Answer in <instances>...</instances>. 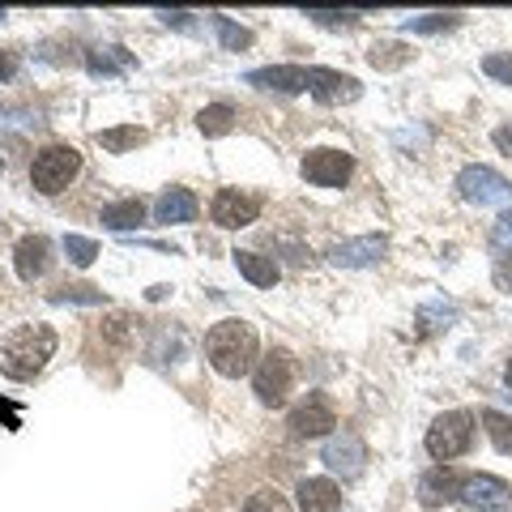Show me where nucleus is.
Returning a JSON list of instances; mask_svg holds the SVG:
<instances>
[{"instance_id":"4be33fe9","label":"nucleus","mask_w":512,"mask_h":512,"mask_svg":"<svg viewBox=\"0 0 512 512\" xmlns=\"http://www.w3.org/2000/svg\"><path fill=\"white\" fill-rule=\"evenodd\" d=\"M99 146L107 154H124V150H137V146H146V128H137V124H120V128H103L99 137Z\"/></svg>"},{"instance_id":"39448f33","label":"nucleus","mask_w":512,"mask_h":512,"mask_svg":"<svg viewBox=\"0 0 512 512\" xmlns=\"http://www.w3.org/2000/svg\"><path fill=\"white\" fill-rule=\"evenodd\" d=\"M252 389L261 397V406H286V397L295 389V359L286 350H269V355L252 367Z\"/></svg>"},{"instance_id":"412c9836","label":"nucleus","mask_w":512,"mask_h":512,"mask_svg":"<svg viewBox=\"0 0 512 512\" xmlns=\"http://www.w3.org/2000/svg\"><path fill=\"white\" fill-rule=\"evenodd\" d=\"M410 47L406 43H397V39H376L372 47H367V64L372 69H384V73H393V69H402V64H410Z\"/></svg>"},{"instance_id":"9d476101","label":"nucleus","mask_w":512,"mask_h":512,"mask_svg":"<svg viewBox=\"0 0 512 512\" xmlns=\"http://www.w3.org/2000/svg\"><path fill=\"white\" fill-rule=\"evenodd\" d=\"M320 461L329 466V474H342V478H359L363 474V461H367V444L355 436V431H338V436H329L325 453Z\"/></svg>"},{"instance_id":"1a4fd4ad","label":"nucleus","mask_w":512,"mask_h":512,"mask_svg":"<svg viewBox=\"0 0 512 512\" xmlns=\"http://www.w3.org/2000/svg\"><path fill=\"white\" fill-rule=\"evenodd\" d=\"M355 171V158L346 150H312L303 158V180L316 184V188H342Z\"/></svg>"},{"instance_id":"e433bc0d","label":"nucleus","mask_w":512,"mask_h":512,"mask_svg":"<svg viewBox=\"0 0 512 512\" xmlns=\"http://www.w3.org/2000/svg\"><path fill=\"white\" fill-rule=\"evenodd\" d=\"M495 278H500V286H504V291H512V261H504L500 269H495Z\"/></svg>"},{"instance_id":"2eb2a0df","label":"nucleus","mask_w":512,"mask_h":512,"mask_svg":"<svg viewBox=\"0 0 512 512\" xmlns=\"http://www.w3.org/2000/svg\"><path fill=\"white\" fill-rule=\"evenodd\" d=\"M461 478L457 470H448V466H436V470H427L423 478H419V504L423 508H440V504H453V500H461Z\"/></svg>"},{"instance_id":"6ab92c4d","label":"nucleus","mask_w":512,"mask_h":512,"mask_svg":"<svg viewBox=\"0 0 512 512\" xmlns=\"http://www.w3.org/2000/svg\"><path fill=\"white\" fill-rule=\"evenodd\" d=\"M235 269L244 274L252 286H274L278 282V261L274 256H261V252H235Z\"/></svg>"},{"instance_id":"4468645a","label":"nucleus","mask_w":512,"mask_h":512,"mask_svg":"<svg viewBox=\"0 0 512 512\" xmlns=\"http://www.w3.org/2000/svg\"><path fill=\"white\" fill-rule=\"evenodd\" d=\"M13 265H18L22 282H39L47 274V265H52V239H47V235L18 239V248H13Z\"/></svg>"},{"instance_id":"0eeeda50","label":"nucleus","mask_w":512,"mask_h":512,"mask_svg":"<svg viewBox=\"0 0 512 512\" xmlns=\"http://www.w3.org/2000/svg\"><path fill=\"white\" fill-rule=\"evenodd\" d=\"M261 197L256 192H239V188H222L214 205H210V218L218 222L222 231H239V227H252L261 218Z\"/></svg>"},{"instance_id":"ddd939ff","label":"nucleus","mask_w":512,"mask_h":512,"mask_svg":"<svg viewBox=\"0 0 512 512\" xmlns=\"http://www.w3.org/2000/svg\"><path fill=\"white\" fill-rule=\"evenodd\" d=\"M461 500H466L474 512H495L512 500V487L495 474H470L466 483H461Z\"/></svg>"},{"instance_id":"473e14b6","label":"nucleus","mask_w":512,"mask_h":512,"mask_svg":"<svg viewBox=\"0 0 512 512\" xmlns=\"http://www.w3.org/2000/svg\"><path fill=\"white\" fill-rule=\"evenodd\" d=\"M491 244H495V248H512V210H504L500 218H495V227H491Z\"/></svg>"},{"instance_id":"cd10ccee","label":"nucleus","mask_w":512,"mask_h":512,"mask_svg":"<svg viewBox=\"0 0 512 512\" xmlns=\"http://www.w3.org/2000/svg\"><path fill=\"white\" fill-rule=\"evenodd\" d=\"M457 13H423V18H406L402 30H414V35H436V30H453Z\"/></svg>"},{"instance_id":"423d86ee","label":"nucleus","mask_w":512,"mask_h":512,"mask_svg":"<svg viewBox=\"0 0 512 512\" xmlns=\"http://www.w3.org/2000/svg\"><path fill=\"white\" fill-rule=\"evenodd\" d=\"M457 192H461V201H470V205H508L512 201V184L504 180L495 167H466L457 175Z\"/></svg>"},{"instance_id":"393cba45","label":"nucleus","mask_w":512,"mask_h":512,"mask_svg":"<svg viewBox=\"0 0 512 512\" xmlns=\"http://www.w3.org/2000/svg\"><path fill=\"white\" fill-rule=\"evenodd\" d=\"M214 30H218V43L227 47V52H248V47H252V30L231 22L227 13H214Z\"/></svg>"},{"instance_id":"7c9ffc66","label":"nucleus","mask_w":512,"mask_h":512,"mask_svg":"<svg viewBox=\"0 0 512 512\" xmlns=\"http://www.w3.org/2000/svg\"><path fill=\"white\" fill-rule=\"evenodd\" d=\"M244 512H291V504H286L278 491H256V495H248Z\"/></svg>"},{"instance_id":"f8f14e48","label":"nucleus","mask_w":512,"mask_h":512,"mask_svg":"<svg viewBox=\"0 0 512 512\" xmlns=\"http://www.w3.org/2000/svg\"><path fill=\"white\" fill-rule=\"evenodd\" d=\"M384 248H389V239L384 235H359V239H342V244H333L325 256H329V265H338V269H367V265H376Z\"/></svg>"},{"instance_id":"a878e982","label":"nucleus","mask_w":512,"mask_h":512,"mask_svg":"<svg viewBox=\"0 0 512 512\" xmlns=\"http://www.w3.org/2000/svg\"><path fill=\"white\" fill-rule=\"evenodd\" d=\"M64 256L77 265V269H90L94 265V256H99V244L86 235H64Z\"/></svg>"},{"instance_id":"f03ea898","label":"nucleus","mask_w":512,"mask_h":512,"mask_svg":"<svg viewBox=\"0 0 512 512\" xmlns=\"http://www.w3.org/2000/svg\"><path fill=\"white\" fill-rule=\"evenodd\" d=\"M56 355V333L47 325H18L0 342V372L9 380H35L43 363Z\"/></svg>"},{"instance_id":"c9c22d12","label":"nucleus","mask_w":512,"mask_h":512,"mask_svg":"<svg viewBox=\"0 0 512 512\" xmlns=\"http://www.w3.org/2000/svg\"><path fill=\"white\" fill-rule=\"evenodd\" d=\"M158 18H163L167 26H180V30H184V26H188V18H192V13H158Z\"/></svg>"},{"instance_id":"a211bd4d","label":"nucleus","mask_w":512,"mask_h":512,"mask_svg":"<svg viewBox=\"0 0 512 512\" xmlns=\"http://www.w3.org/2000/svg\"><path fill=\"white\" fill-rule=\"evenodd\" d=\"M154 218L171 227V222H192L197 218V197H192L188 188H167L163 197L154 201Z\"/></svg>"},{"instance_id":"6e6552de","label":"nucleus","mask_w":512,"mask_h":512,"mask_svg":"<svg viewBox=\"0 0 512 512\" xmlns=\"http://www.w3.org/2000/svg\"><path fill=\"white\" fill-rule=\"evenodd\" d=\"M338 427V410L325 393H308L303 402L291 410V436L299 440H316V436H329Z\"/></svg>"},{"instance_id":"72a5a7b5","label":"nucleus","mask_w":512,"mask_h":512,"mask_svg":"<svg viewBox=\"0 0 512 512\" xmlns=\"http://www.w3.org/2000/svg\"><path fill=\"white\" fill-rule=\"evenodd\" d=\"M18 69H22L18 56H13V52H0V82H13V77H18Z\"/></svg>"},{"instance_id":"2f4dec72","label":"nucleus","mask_w":512,"mask_h":512,"mask_svg":"<svg viewBox=\"0 0 512 512\" xmlns=\"http://www.w3.org/2000/svg\"><path fill=\"white\" fill-rule=\"evenodd\" d=\"M483 73H487V77H495V82L512 86V56H500V52H491V56L483 60Z\"/></svg>"},{"instance_id":"7ed1b4c3","label":"nucleus","mask_w":512,"mask_h":512,"mask_svg":"<svg viewBox=\"0 0 512 512\" xmlns=\"http://www.w3.org/2000/svg\"><path fill=\"white\" fill-rule=\"evenodd\" d=\"M77 171H82V154H77L73 146H47L35 154V163H30V184H35L43 197H56V192H64Z\"/></svg>"},{"instance_id":"c756f323","label":"nucleus","mask_w":512,"mask_h":512,"mask_svg":"<svg viewBox=\"0 0 512 512\" xmlns=\"http://www.w3.org/2000/svg\"><path fill=\"white\" fill-rule=\"evenodd\" d=\"M303 18H312L316 26H342V30L359 26V13H350V9H308Z\"/></svg>"},{"instance_id":"f3484780","label":"nucleus","mask_w":512,"mask_h":512,"mask_svg":"<svg viewBox=\"0 0 512 512\" xmlns=\"http://www.w3.org/2000/svg\"><path fill=\"white\" fill-rule=\"evenodd\" d=\"M295 495H299V512H338L342 508V491L333 478H303Z\"/></svg>"},{"instance_id":"dca6fc26","label":"nucleus","mask_w":512,"mask_h":512,"mask_svg":"<svg viewBox=\"0 0 512 512\" xmlns=\"http://www.w3.org/2000/svg\"><path fill=\"white\" fill-rule=\"evenodd\" d=\"M244 82L248 86H261V90L299 94V90H308V69H303V64H269V69H252Z\"/></svg>"},{"instance_id":"bb28decb","label":"nucleus","mask_w":512,"mask_h":512,"mask_svg":"<svg viewBox=\"0 0 512 512\" xmlns=\"http://www.w3.org/2000/svg\"><path fill=\"white\" fill-rule=\"evenodd\" d=\"M483 423H487V436H491V444L500 448V453H512V419H508V414H500V410H487V414H483Z\"/></svg>"},{"instance_id":"aec40b11","label":"nucleus","mask_w":512,"mask_h":512,"mask_svg":"<svg viewBox=\"0 0 512 512\" xmlns=\"http://www.w3.org/2000/svg\"><path fill=\"white\" fill-rule=\"evenodd\" d=\"M141 222H146V201H137V197L111 201L103 210V227H111V231H137Z\"/></svg>"},{"instance_id":"b1692460","label":"nucleus","mask_w":512,"mask_h":512,"mask_svg":"<svg viewBox=\"0 0 512 512\" xmlns=\"http://www.w3.org/2000/svg\"><path fill=\"white\" fill-rule=\"evenodd\" d=\"M197 128H201L205 137H222V133H231V128H235V107H231V103H210V107H201Z\"/></svg>"},{"instance_id":"58836bf2","label":"nucleus","mask_w":512,"mask_h":512,"mask_svg":"<svg viewBox=\"0 0 512 512\" xmlns=\"http://www.w3.org/2000/svg\"><path fill=\"white\" fill-rule=\"evenodd\" d=\"M0 22H5V9H0Z\"/></svg>"},{"instance_id":"4c0bfd02","label":"nucleus","mask_w":512,"mask_h":512,"mask_svg":"<svg viewBox=\"0 0 512 512\" xmlns=\"http://www.w3.org/2000/svg\"><path fill=\"white\" fill-rule=\"evenodd\" d=\"M504 380H508V389H512V359H508V367H504Z\"/></svg>"},{"instance_id":"5701e85b","label":"nucleus","mask_w":512,"mask_h":512,"mask_svg":"<svg viewBox=\"0 0 512 512\" xmlns=\"http://www.w3.org/2000/svg\"><path fill=\"white\" fill-rule=\"evenodd\" d=\"M86 64L94 77H116L133 64V56H128L124 47H94V52H86Z\"/></svg>"},{"instance_id":"20e7f679","label":"nucleus","mask_w":512,"mask_h":512,"mask_svg":"<svg viewBox=\"0 0 512 512\" xmlns=\"http://www.w3.org/2000/svg\"><path fill=\"white\" fill-rule=\"evenodd\" d=\"M474 444V414L470 410H448L427 427V453L436 461H453L461 453H470Z\"/></svg>"},{"instance_id":"9b49d317","label":"nucleus","mask_w":512,"mask_h":512,"mask_svg":"<svg viewBox=\"0 0 512 512\" xmlns=\"http://www.w3.org/2000/svg\"><path fill=\"white\" fill-rule=\"evenodd\" d=\"M308 90H312V99L329 103V107H338V103H355L359 94H363L359 77L338 73V69H308Z\"/></svg>"},{"instance_id":"f257e3e1","label":"nucleus","mask_w":512,"mask_h":512,"mask_svg":"<svg viewBox=\"0 0 512 512\" xmlns=\"http://www.w3.org/2000/svg\"><path fill=\"white\" fill-rule=\"evenodd\" d=\"M256 346L261 342H256V329L248 320H218L210 338H205V359H210L218 376L239 380L256 367Z\"/></svg>"},{"instance_id":"c85d7f7f","label":"nucleus","mask_w":512,"mask_h":512,"mask_svg":"<svg viewBox=\"0 0 512 512\" xmlns=\"http://www.w3.org/2000/svg\"><path fill=\"white\" fill-rule=\"evenodd\" d=\"M52 303H86V308H99V303H107V295L99 286H60V291H52Z\"/></svg>"},{"instance_id":"f704fd0d","label":"nucleus","mask_w":512,"mask_h":512,"mask_svg":"<svg viewBox=\"0 0 512 512\" xmlns=\"http://www.w3.org/2000/svg\"><path fill=\"white\" fill-rule=\"evenodd\" d=\"M495 146H500L508 158H512V124H504V128H495Z\"/></svg>"}]
</instances>
